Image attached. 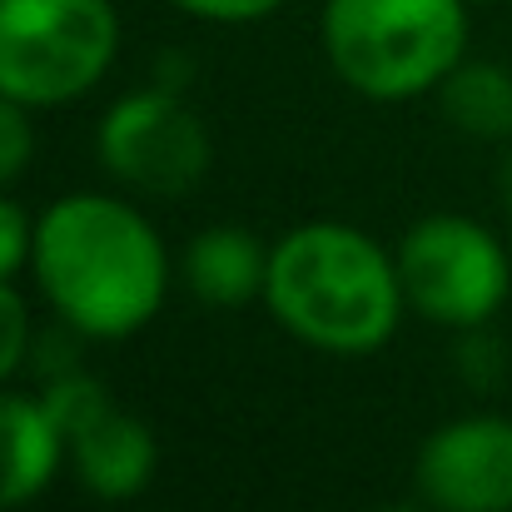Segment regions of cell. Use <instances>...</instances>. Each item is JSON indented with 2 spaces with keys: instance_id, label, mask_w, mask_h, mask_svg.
Here are the masks:
<instances>
[{
  "instance_id": "cell-18",
  "label": "cell",
  "mask_w": 512,
  "mask_h": 512,
  "mask_svg": "<svg viewBox=\"0 0 512 512\" xmlns=\"http://www.w3.org/2000/svg\"><path fill=\"white\" fill-rule=\"evenodd\" d=\"M383 512H418V508H408V503H393V508H383Z\"/></svg>"
},
{
  "instance_id": "cell-4",
  "label": "cell",
  "mask_w": 512,
  "mask_h": 512,
  "mask_svg": "<svg viewBox=\"0 0 512 512\" xmlns=\"http://www.w3.org/2000/svg\"><path fill=\"white\" fill-rule=\"evenodd\" d=\"M120 50L110 0H0V95L55 110L90 95Z\"/></svg>"
},
{
  "instance_id": "cell-15",
  "label": "cell",
  "mask_w": 512,
  "mask_h": 512,
  "mask_svg": "<svg viewBox=\"0 0 512 512\" xmlns=\"http://www.w3.org/2000/svg\"><path fill=\"white\" fill-rule=\"evenodd\" d=\"M30 353V314L25 299L15 294V284L0 279V383H10V373L25 363Z\"/></svg>"
},
{
  "instance_id": "cell-11",
  "label": "cell",
  "mask_w": 512,
  "mask_h": 512,
  "mask_svg": "<svg viewBox=\"0 0 512 512\" xmlns=\"http://www.w3.org/2000/svg\"><path fill=\"white\" fill-rule=\"evenodd\" d=\"M438 105L473 140H512V75L493 60H458L438 85Z\"/></svg>"
},
{
  "instance_id": "cell-1",
  "label": "cell",
  "mask_w": 512,
  "mask_h": 512,
  "mask_svg": "<svg viewBox=\"0 0 512 512\" xmlns=\"http://www.w3.org/2000/svg\"><path fill=\"white\" fill-rule=\"evenodd\" d=\"M35 284L80 339L140 334L170 289L155 224L115 194H65L35 219Z\"/></svg>"
},
{
  "instance_id": "cell-2",
  "label": "cell",
  "mask_w": 512,
  "mask_h": 512,
  "mask_svg": "<svg viewBox=\"0 0 512 512\" xmlns=\"http://www.w3.org/2000/svg\"><path fill=\"white\" fill-rule=\"evenodd\" d=\"M264 304L299 343L363 358L393 339L408 294L398 259L378 239L339 219H314L269 249Z\"/></svg>"
},
{
  "instance_id": "cell-7",
  "label": "cell",
  "mask_w": 512,
  "mask_h": 512,
  "mask_svg": "<svg viewBox=\"0 0 512 512\" xmlns=\"http://www.w3.org/2000/svg\"><path fill=\"white\" fill-rule=\"evenodd\" d=\"M418 493L438 512H512V418L468 413L418 448Z\"/></svg>"
},
{
  "instance_id": "cell-3",
  "label": "cell",
  "mask_w": 512,
  "mask_h": 512,
  "mask_svg": "<svg viewBox=\"0 0 512 512\" xmlns=\"http://www.w3.org/2000/svg\"><path fill=\"white\" fill-rule=\"evenodd\" d=\"M324 55L348 90L408 100L438 90L468 50V0H329Z\"/></svg>"
},
{
  "instance_id": "cell-9",
  "label": "cell",
  "mask_w": 512,
  "mask_h": 512,
  "mask_svg": "<svg viewBox=\"0 0 512 512\" xmlns=\"http://www.w3.org/2000/svg\"><path fill=\"white\" fill-rule=\"evenodd\" d=\"M65 463V438L40 398L0 388V512L35 503Z\"/></svg>"
},
{
  "instance_id": "cell-16",
  "label": "cell",
  "mask_w": 512,
  "mask_h": 512,
  "mask_svg": "<svg viewBox=\"0 0 512 512\" xmlns=\"http://www.w3.org/2000/svg\"><path fill=\"white\" fill-rule=\"evenodd\" d=\"M184 15L214 20V25H244V20H264L274 15L284 0H174Z\"/></svg>"
},
{
  "instance_id": "cell-12",
  "label": "cell",
  "mask_w": 512,
  "mask_h": 512,
  "mask_svg": "<svg viewBox=\"0 0 512 512\" xmlns=\"http://www.w3.org/2000/svg\"><path fill=\"white\" fill-rule=\"evenodd\" d=\"M40 403H45V413H50V423L60 428L65 443H70L75 433H85L90 423H100V418L115 408V398L105 393V383L90 378V373H80V368L50 378L45 393H40Z\"/></svg>"
},
{
  "instance_id": "cell-13",
  "label": "cell",
  "mask_w": 512,
  "mask_h": 512,
  "mask_svg": "<svg viewBox=\"0 0 512 512\" xmlns=\"http://www.w3.org/2000/svg\"><path fill=\"white\" fill-rule=\"evenodd\" d=\"M35 155V130H30V105H15L0 95V189L15 184Z\"/></svg>"
},
{
  "instance_id": "cell-6",
  "label": "cell",
  "mask_w": 512,
  "mask_h": 512,
  "mask_svg": "<svg viewBox=\"0 0 512 512\" xmlns=\"http://www.w3.org/2000/svg\"><path fill=\"white\" fill-rule=\"evenodd\" d=\"M214 160L204 120L179 100V90L155 85L115 100L100 120V165L140 194L179 199Z\"/></svg>"
},
{
  "instance_id": "cell-10",
  "label": "cell",
  "mask_w": 512,
  "mask_h": 512,
  "mask_svg": "<svg viewBox=\"0 0 512 512\" xmlns=\"http://www.w3.org/2000/svg\"><path fill=\"white\" fill-rule=\"evenodd\" d=\"M184 284L209 309H239L249 299H264L269 284V249L234 224H214L189 239L184 249Z\"/></svg>"
},
{
  "instance_id": "cell-14",
  "label": "cell",
  "mask_w": 512,
  "mask_h": 512,
  "mask_svg": "<svg viewBox=\"0 0 512 512\" xmlns=\"http://www.w3.org/2000/svg\"><path fill=\"white\" fill-rule=\"evenodd\" d=\"M35 259V219L0 189V279L10 284Z\"/></svg>"
},
{
  "instance_id": "cell-5",
  "label": "cell",
  "mask_w": 512,
  "mask_h": 512,
  "mask_svg": "<svg viewBox=\"0 0 512 512\" xmlns=\"http://www.w3.org/2000/svg\"><path fill=\"white\" fill-rule=\"evenodd\" d=\"M393 259L408 309L448 329H483L512 294V259L503 239L468 214L418 219Z\"/></svg>"
},
{
  "instance_id": "cell-19",
  "label": "cell",
  "mask_w": 512,
  "mask_h": 512,
  "mask_svg": "<svg viewBox=\"0 0 512 512\" xmlns=\"http://www.w3.org/2000/svg\"><path fill=\"white\" fill-rule=\"evenodd\" d=\"M468 5H478V0H468Z\"/></svg>"
},
{
  "instance_id": "cell-8",
  "label": "cell",
  "mask_w": 512,
  "mask_h": 512,
  "mask_svg": "<svg viewBox=\"0 0 512 512\" xmlns=\"http://www.w3.org/2000/svg\"><path fill=\"white\" fill-rule=\"evenodd\" d=\"M65 463L75 468L80 488L95 493L100 503H130L150 488V478L160 468V443H155L150 423L110 408L100 423H90L85 433H75L65 443Z\"/></svg>"
},
{
  "instance_id": "cell-17",
  "label": "cell",
  "mask_w": 512,
  "mask_h": 512,
  "mask_svg": "<svg viewBox=\"0 0 512 512\" xmlns=\"http://www.w3.org/2000/svg\"><path fill=\"white\" fill-rule=\"evenodd\" d=\"M503 204H508V214H512V150H508V160H503Z\"/></svg>"
}]
</instances>
